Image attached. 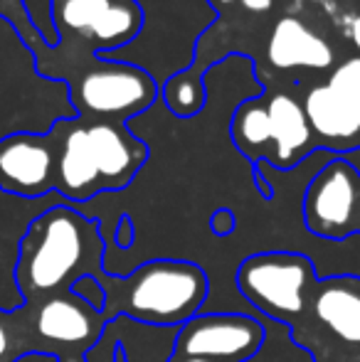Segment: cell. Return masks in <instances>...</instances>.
Returning a JSON list of instances; mask_svg holds the SVG:
<instances>
[{"instance_id":"1","label":"cell","mask_w":360,"mask_h":362,"mask_svg":"<svg viewBox=\"0 0 360 362\" xmlns=\"http://www.w3.org/2000/svg\"><path fill=\"white\" fill-rule=\"evenodd\" d=\"M141 8V33L116 52L96 54L146 69L161 86L185 72L197 59V42L217 20L210 0H136Z\"/></svg>"},{"instance_id":"2","label":"cell","mask_w":360,"mask_h":362,"mask_svg":"<svg viewBox=\"0 0 360 362\" xmlns=\"http://www.w3.org/2000/svg\"><path fill=\"white\" fill-rule=\"evenodd\" d=\"M207 296V274L192 262L156 259L139 267L126 286V310L139 323L180 328Z\"/></svg>"},{"instance_id":"3","label":"cell","mask_w":360,"mask_h":362,"mask_svg":"<svg viewBox=\"0 0 360 362\" xmlns=\"http://www.w3.org/2000/svg\"><path fill=\"white\" fill-rule=\"evenodd\" d=\"M158 99L161 84L146 69L114 59L94 57V64L69 84L74 114L94 121L131 124L134 116L144 114Z\"/></svg>"},{"instance_id":"4","label":"cell","mask_w":360,"mask_h":362,"mask_svg":"<svg viewBox=\"0 0 360 362\" xmlns=\"http://www.w3.org/2000/svg\"><path fill=\"white\" fill-rule=\"evenodd\" d=\"M91 224L67 207H54L35 222V242L25 262V279L35 291L57 288L87 252Z\"/></svg>"},{"instance_id":"5","label":"cell","mask_w":360,"mask_h":362,"mask_svg":"<svg viewBox=\"0 0 360 362\" xmlns=\"http://www.w3.org/2000/svg\"><path fill=\"white\" fill-rule=\"evenodd\" d=\"M59 42L77 37L91 52L106 54L131 45L141 33V8L136 0H54Z\"/></svg>"},{"instance_id":"6","label":"cell","mask_w":360,"mask_h":362,"mask_svg":"<svg viewBox=\"0 0 360 362\" xmlns=\"http://www.w3.org/2000/svg\"><path fill=\"white\" fill-rule=\"evenodd\" d=\"M311 281V264L298 254L269 252L247 259L237 272V286L272 318L296 315L303 308V291Z\"/></svg>"},{"instance_id":"7","label":"cell","mask_w":360,"mask_h":362,"mask_svg":"<svg viewBox=\"0 0 360 362\" xmlns=\"http://www.w3.org/2000/svg\"><path fill=\"white\" fill-rule=\"evenodd\" d=\"M267 330L242 313L195 315L178 328L175 353L212 362H247L265 348Z\"/></svg>"},{"instance_id":"8","label":"cell","mask_w":360,"mask_h":362,"mask_svg":"<svg viewBox=\"0 0 360 362\" xmlns=\"http://www.w3.org/2000/svg\"><path fill=\"white\" fill-rule=\"evenodd\" d=\"M360 207V175L346 158H331L311 180L303 197L306 227L318 237H341Z\"/></svg>"},{"instance_id":"9","label":"cell","mask_w":360,"mask_h":362,"mask_svg":"<svg viewBox=\"0 0 360 362\" xmlns=\"http://www.w3.org/2000/svg\"><path fill=\"white\" fill-rule=\"evenodd\" d=\"M54 134H10L0 141V187L15 195H45L54 185Z\"/></svg>"},{"instance_id":"10","label":"cell","mask_w":360,"mask_h":362,"mask_svg":"<svg viewBox=\"0 0 360 362\" xmlns=\"http://www.w3.org/2000/svg\"><path fill=\"white\" fill-rule=\"evenodd\" d=\"M84 129L104 190L126 187L141 170V165L149 160V146L131 134L129 124L87 121Z\"/></svg>"},{"instance_id":"11","label":"cell","mask_w":360,"mask_h":362,"mask_svg":"<svg viewBox=\"0 0 360 362\" xmlns=\"http://www.w3.org/2000/svg\"><path fill=\"white\" fill-rule=\"evenodd\" d=\"M303 114L313 139L341 156L360 148V99L318 84L303 96Z\"/></svg>"},{"instance_id":"12","label":"cell","mask_w":360,"mask_h":362,"mask_svg":"<svg viewBox=\"0 0 360 362\" xmlns=\"http://www.w3.org/2000/svg\"><path fill=\"white\" fill-rule=\"evenodd\" d=\"M267 59L279 72H326L336 62V52L301 18L281 15L267 40Z\"/></svg>"},{"instance_id":"13","label":"cell","mask_w":360,"mask_h":362,"mask_svg":"<svg viewBox=\"0 0 360 362\" xmlns=\"http://www.w3.org/2000/svg\"><path fill=\"white\" fill-rule=\"evenodd\" d=\"M57 146V170L54 185L72 200H89L104 190L99 170L89 151L87 129L79 119H57L52 124Z\"/></svg>"},{"instance_id":"14","label":"cell","mask_w":360,"mask_h":362,"mask_svg":"<svg viewBox=\"0 0 360 362\" xmlns=\"http://www.w3.org/2000/svg\"><path fill=\"white\" fill-rule=\"evenodd\" d=\"M272 129V151L267 160L277 168H294L313 148V134L303 114V104L289 91L265 96Z\"/></svg>"},{"instance_id":"15","label":"cell","mask_w":360,"mask_h":362,"mask_svg":"<svg viewBox=\"0 0 360 362\" xmlns=\"http://www.w3.org/2000/svg\"><path fill=\"white\" fill-rule=\"evenodd\" d=\"M316 318L343 343L360 345V293L346 284H331L313 300Z\"/></svg>"},{"instance_id":"16","label":"cell","mask_w":360,"mask_h":362,"mask_svg":"<svg viewBox=\"0 0 360 362\" xmlns=\"http://www.w3.org/2000/svg\"><path fill=\"white\" fill-rule=\"evenodd\" d=\"M37 333L57 343H84L94 335V318L69 298H52L37 313Z\"/></svg>"},{"instance_id":"17","label":"cell","mask_w":360,"mask_h":362,"mask_svg":"<svg viewBox=\"0 0 360 362\" xmlns=\"http://www.w3.org/2000/svg\"><path fill=\"white\" fill-rule=\"evenodd\" d=\"M230 134L235 146L247 158H252V160L269 158L272 129H269V114H267L265 96H252L250 101L237 106L230 124Z\"/></svg>"},{"instance_id":"18","label":"cell","mask_w":360,"mask_h":362,"mask_svg":"<svg viewBox=\"0 0 360 362\" xmlns=\"http://www.w3.org/2000/svg\"><path fill=\"white\" fill-rule=\"evenodd\" d=\"M161 96H163L170 114H175L178 119H192V116L205 109V101H207L205 79H202V74L195 67H190L185 72L170 76L161 86Z\"/></svg>"},{"instance_id":"19","label":"cell","mask_w":360,"mask_h":362,"mask_svg":"<svg viewBox=\"0 0 360 362\" xmlns=\"http://www.w3.org/2000/svg\"><path fill=\"white\" fill-rule=\"evenodd\" d=\"M28 25L45 47H59V30L54 23V0H20Z\"/></svg>"},{"instance_id":"20","label":"cell","mask_w":360,"mask_h":362,"mask_svg":"<svg viewBox=\"0 0 360 362\" xmlns=\"http://www.w3.org/2000/svg\"><path fill=\"white\" fill-rule=\"evenodd\" d=\"M326 84L331 86V89L341 91V94L360 99V57L358 54H353V57L343 59L341 64H336L333 72L328 74Z\"/></svg>"},{"instance_id":"21","label":"cell","mask_w":360,"mask_h":362,"mask_svg":"<svg viewBox=\"0 0 360 362\" xmlns=\"http://www.w3.org/2000/svg\"><path fill=\"white\" fill-rule=\"evenodd\" d=\"M72 291H74V296H79L82 300H87L91 308H101L104 300H106V293H104V288H101V284L94 281L91 276H82L79 281H74Z\"/></svg>"},{"instance_id":"22","label":"cell","mask_w":360,"mask_h":362,"mask_svg":"<svg viewBox=\"0 0 360 362\" xmlns=\"http://www.w3.org/2000/svg\"><path fill=\"white\" fill-rule=\"evenodd\" d=\"M232 224H235V217L227 210H217L215 217H212V229H215L217 234H227L232 229Z\"/></svg>"},{"instance_id":"23","label":"cell","mask_w":360,"mask_h":362,"mask_svg":"<svg viewBox=\"0 0 360 362\" xmlns=\"http://www.w3.org/2000/svg\"><path fill=\"white\" fill-rule=\"evenodd\" d=\"M346 35H348V40H351L353 47H356L358 57H360V13H356L351 20H348V25H346Z\"/></svg>"},{"instance_id":"24","label":"cell","mask_w":360,"mask_h":362,"mask_svg":"<svg viewBox=\"0 0 360 362\" xmlns=\"http://www.w3.org/2000/svg\"><path fill=\"white\" fill-rule=\"evenodd\" d=\"M242 5H245V10H250V13H269L274 8V0H240Z\"/></svg>"},{"instance_id":"25","label":"cell","mask_w":360,"mask_h":362,"mask_svg":"<svg viewBox=\"0 0 360 362\" xmlns=\"http://www.w3.org/2000/svg\"><path fill=\"white\" fill-rule=\"evenodd\" d=\"M8 345H10V338H8V330H5L3 320H0V358L8 353Z\"/></svg>"},{"instance_id":"26","label":"cell","mask_w":360,"mask_h":362,"mask_svg":"<svg viewBox=\"0 0 360 362\" xmlns=\"http://www.w3.org/2000/svg\"><path fill=\"white\" fill-rule=\"evenodd\" d=\"M232 3H235V0H210V5L217 10V13H220V8H225V5H232Z\"/></svg>"},{"instance_id":"27","label":"cell","mask_w":360,"mask_h":362,"mask_svg":"<svg viewBox=\"0 0 360 362\" xmlns=\"http://www.w3.org/2000/svg\"><path fill=\"white\" fill-rule=\"evenodd\" d=\"M180 362H212V360H202V358H185V360H182L180 358Z\"/></svg>"}]
</instances>
